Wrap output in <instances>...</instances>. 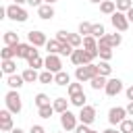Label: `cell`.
I'll list each match as a JSON object with an SVG mask.
<instances>
[{"mask_svg":"<svg viewBox=\"0 0 133 133\" xmlns=\"http://www.w3.org/2000/svg\"><path fill=\"white\" fill-rule=\"evenodd\" d=\"M96 75H100V71H98V64H94V62L75 69V79H77L79 83H83V81H91Z\"/></svg>","mask_w":133,"mask_h":133,"instance_id":"cell-1","label":"cell"},{"mask_svg":"<svg viewBox=\"0 0 133 133\" xmlns=\"http://www.w3.org/2000/svg\"><path fill=\"white\" fill-rule=\"evenodd\" d=\"M4 102H6V108H8L12 114H19V112L23 110V100H21V96H19L17 89H10V91L4 96Z\"/></svg>","mask_w":133,"mask_h":133,"instance_id":"cell-2","label":"cell"},{"mask_svg":"<svg viewBox=\"0 0 133 133\" xmlns=\"http://www.w3.org/2000/svg\"><path fill=\"white\" fill-rule=\"evenodd\" d=\"M6 19H10V21H17V23H25L27 19H29V15H27V10L23 8V6H19V4H8L6 6Z\"/></svg>","mask_w":133,"mask_h":133,"instance_id":"cell-3","label":"cell"},{"mask_svg":"<svg viewBox=\"0 0 133 133\" xmlns=\"http://www.w3.org/2000/svg\"><path fill=\"white\" fill-rule=\"evenodd\" d=\"M127 116H129L127 114V108H123V106H114V108L108 110V123L110 125H121Z\"/></svg>","mask_w":133,"mask_h":133,"instance_id":"cell-4","label":"cell"},{"mask_svg":"<svg viewBox=\"0 0 133 133\" xmlns=\"http://www.w3.org/2000/svg\"><path fill=\"white\" fill-rule=\"evenodd\" d=\"M77 121H79V116L73 114L71 110H66V112L60 114V127H62L64 131H75V129H77Z\"/></svg>","mask_w":133,"mask_h":133,"instance_id":"cell-5","label":"cell"},{"mask_svg":"<svg viewBox=\"0 0 133 133\" xmlns=\"http://www.w3.org/2000/svg\"><path fill=\"white\" fill-rule=\"evenodd\" d=\"M44 69L46 71H50V73H60L62 71V60H60V56L58 54H48L46 56V62H44Z\"/></svg>","mask_w":133,"mask_h":133,"instance_id":"cell-6","label":"cell"},{"mask_svg":"<svg viewBox=\"0 0 133 133\" xmlns=\"http://www.w3.org/2000/svg\"><path fill=\"white\" fill-rule=\"evenodd\" d=\"M110 21H112V27L116 29V31H127L129 29V19H127V15L125 12H114V15H110Z\"/></svg>","mask_w":133,"mask_h":133,"instance_id":"cell-7","label":"cell"},{"mask_svg":"<svg viewBox=\"0 0 133 133\" xmlns=\"http://www.w3.org/2000/svg\"><path fill=\"white\" fill-rule=\"evenodd\" d=\"M79 123H83V125H91L94 121H96V108L94 106H83V108H79Z\"/></svg>","mask_w":133,"mask_h":133,"instance_id":"cell-8","label":"cell"},{"mask_svg":"<svg viewBox=\"0 0 133 133\" xmlns=\"http://www.w3.org/2000/svg\"><path fill=\"white\" fill-rule=\"evenodd\" d=\"M104 91H106V96H110V98L118 96V94L123 91V81H121L118 77H114V79H108V83H106Z\"/></svg>","mask_w":133,"mask_h":133,"instance_id":"cell-9","label":"cell"},{"mask_svg":"<svg viewBox=\"0 0 133 133\" xmlns=\"http://www.w3.org/2000/svg\"><path fill=\"white\" fill-rule=\"evenodd\" d=\"M0 129H2L4 133H10V131L15 129V125H12V112H10L8 108H4V110L0 112Z\"/></svg>","mask_w":133,"mask_h":133,"instance_id":"cell-10","label":"cell"},{"mask_svg":"<svg viewBox=\"0 0 133 133\" xmlns=\"http://www.w3.org/2000/svg\"><path fill=\"white\" fill-rule=\"evenodd\" d=\"M33 54H37V50H35V46H31L29 42L17 46V58H25V60H29Z\"/></svg>","mask_w":133,"mask_h":133,"instance_id":"cell-11","label":"cell"},{"mask_svg":"<svg viewBox=\"0 0 133 133\" xmlns=\"http://www.w3.org/2000/svg\"><path fill=\"white\" fill-rule=\"evenodd\" d=\"M29 44L39 48V46H46L48 39H46V33L44 31H29Z\"/></svg>","mask_w":133,"mask_h":133,"instance_id":"cell-12","label":"cell"},{"mask_svg":"<svg viewBox=\"0 0 133 133\" xmlns=\"http://www.w3.org/2000/svg\"><path fill=\"white\" fill-rule=\"evenodd\" d=\"M71 62H73L75 66H83V64H87L85 50H83V48H75V52L71 54Z\"/></svg>","mask_w":133,"mask_h":133,"instance_id":"cell-13","label":"cell"},{"mask_svg":"<svg viewBox=\"0 0 133 133\" xmlns=\"http://www.w3.org/2000/svg\"><path fill=\"white\" fill-rule=\"evenodd\" d=\"M37 17L44 19V21H50V19L54 17V6H52V4H42V6L37 8Z\"/></svg>","mask_w":133,"mask_h":133,"instance_id":"cell-14","label":"cell"},{"mask_svg":"<svg viewBox=\"0 0 133 133\" xmlns=\"http://www.w3.org/2000/svg\"><path fill=\"white\" fill-rule=\"evenodd\" d=\"M23 83H25L23 75H17V73H15V75H8V77H6V85H8L10 89H19Z\"/></svg>","mask_w":133,"mask_h":133,"instance_id":"cell-15","label":"cell"},{"mask_svg":"<svg viewBox=\"0 0 133 133\" xmlns=\"http://www.w3.org/2000/svg\"><path fill=\"white\" fill-rule=\"evenodd\" d=\"M21 42H19V33L15 31H4V46H10V48H17Z\"/></svg>","mask_w":133,"mask_h":133,"instance_id":"cell-16","label":"cell"},{"mask_svg":"<svg viewBox=\"0 0 133 133\" xmlns=\"http://www.w3.org/2000/svg\"><path fill=\"white\" fill-rule=\"evenodd\" d=\"M69 102H71V100H66V98H56V100L52 102V106H54V110H56L58 114H62V112L69 110Z\"/></svg>","mask_w":133,"mask_h":133,"instance_id":"cell-17","label":"cell"},{"mask_svg":"<svg viewBox=\"0 0 133 133\" xmlns=\"http://www.w3.org/2000/svg\"><path fill=\"white\" fill-rule=\"evenodd\" d=\"M54 83H56V85H66V87H69V85H71V75H69L66 71H60V73L54 75Z\"/></svg>","mask_w":133,"mask_h":133,"instance_id":"cell-18","label":"cell"},{"mask_svg":"<svg viewBox=\"0 0 133 133\" xmlns=\"http://www.w3.org/2000/svg\"><path fill=\"white\" fill-rule=\"evenodd\" d=\"M106 83H108V79H106V77H102V75H96V77H94V79L89 81L91 89H96V91L104 89V87H106Z\"/></svg>","mask_w":133,"mask_h":133,"instance_id":"cell-19","label":"cell"},{"mask_svg":"<svg viewBox=\"0 0 133 133\" xmlns=\"http://www.w3.org/2000/svg\"><path fill=\"white\" fill-rule=\"evenodd\" d=\"M44 62H46V58H42V56H39V52H37V54H33V56L27 60L29 69H35V71H37V69H42V66H44Z\"/></svg>","mask_w":133,"mask_h":133,"instance_id":"cell-20","label":"cell"},{"mask_svg":"<svg viewBox=\"0 0 133 133\" xmlns=\"http://www.w3.org/2000/svg\"><path fill=\"white\" fill-rule=\"evenodd\" d=\"M100 10H102L104 15H114V12H116V2H112V0H104V2L100 4Z\"/></svg>","mask_w":133,"mask_h":133,"instance_id":"cell-21","label":"cell"},{"mask_svg":"<svg viewBox=\"0 0 133 133\" xmlns=\"http://www.w3.org/2000/svg\"><path fill=\"white\" fill-rule=\"evenodd\" d=\"M2 73H4L6 77L17 73V64H15V58H12V60H2Z\"/></svg>","mask_w":133,"mask_h":133,"instance_id":"cell-22","label":"cell"},{"mask_svg":"<svg viewBox=\"0 0 133 133\" xmlns=\"http://www.w3.org/2000/svg\"><path fill=\"white\" fill-rule=\"evenodd\" d=\"M21 75H23L25 83H33V81H39V75H37V71H35V69H25Z\"/></svg>","mask_w":133,"mask_h":133,"instance_id":"cell-23","label":"cell"},{"mask_svg":"<svg viewBox=\"0 0 133 133\" xmlns=\"http://www.w3.org/2000/svg\"><path fill=\"white\" fill-rule=\"evenodd\" d=\"M71 104L77 106V108H83V106H87V96H85L83 91L77 94V96H71Z\"/></svg>","mask_w":133,"mask_h":133,"instance_id":"cell-24","label":"cell"},{"mask_svg":"<svg viewBox=\"0 0 133 133\" xmlns=\"http://www.w3.org/2000/svg\"><path fill=\"white\" fill-rule=\"evenodd\" d=\"M60 48H62V44L58 39H48V44H46L48 54H60Z\"/></svg>","mask_w":133,"mask_h":133,"instance_id":"cell-25","label":"cell"},{"mask_svg":"<svg viewBox=\"0 0 133 133\" xmlns=\"http://www.w3.org/2000/svg\"><path fill=\"white\" fill-rule=\"evenodd\" d=\"M83 50H98V39L94 35H85L83 37Z\"/></svg>","mask_w":133,"mask_h":133,"instance_id":"cell-26","label":"cell"},{"mask_svg":"<svg viewBox=\"0 0 133 133\" xmlns=\"http://www.w3.org/2000/svg\"><path fill=\"white\" fill-rule=\"evenodd\" d=\"M17 56V48H10V46H4L2 52H0V58L2 60H12Z\"/></svg>","mask_w":133,"mask_h":133,"instance_id":"cell-27","label":"cell"},{"mask_svg":"<svg viewBox=\"0 0 133 133\" xmlns=\"http://www.w3.org/2000/svg\"><path fill=\"white\" fill-rule=\"evenodd\" d=\"M54 112H56V110H54V106H52V104H46V106L37 108V114H39L42 118H50V116H52Z\"/></svg>","mask_w":133,"mask_h":133,"instance_id":"cell-28","label":"cell"},{"mask_svg":"<svg viewBox=\"0 0 133 133\" xmlns=\"http://www.w3.org/2000/svg\"><path fill=\"white\" fill-rule=\"evenodd\" d=\"M91 27H94V23L81 21V23H79V35H81V37H85V35H91Z\"/></svg>","mask_w":133,"mask_h":133,"instance_id":"cell-29","label":"cell"},{"mask_svg":"<svg viewBox=\"0 0 133 133\" xmlns=\"http://www.w3.org/2000/svg\"><path fill=\"white\" fill-rule=\"evenodd\" d=\"M91 35H94L96 39L104 37V35H106V31H104V25H102V23H94V27H91Z\"/></svg>","mask_w":133,"mask_h":133,"instance_id":"cell-30","label":"cell"},{"mask_svg":"<svg viewBox=\"0 0 133 133\" xmlns=\"http://www.w3.org/2000/svg\"><path fill=\"white\" fill-rule=\"evenodd\" d=\"M118 131H121V133H133V118H125V121L118 125Z\"/></svg>","mask_w":133,"mask_h":133,"instance_id":"cell-31","label":"cell"},{"mask_svg":"<svg viewBox=\"0 0 133 133\" xmlns=\"http://www.w3.org/2000/svg\"><path fill=\"white\" fill-rule=\"evenodd\" d=\"M69 44H71L73 48H81V46H83V37H81L79 33H71V35H69Z\"/></svg>","mask_w":133,"mask_h":133,"instance_id":"cell-32","label":"cell"},{"mask_svg":"<svg viewBox=\"0 0 133 133\" xmlns=\"http://www.w3.org/2000/svg\"><path fill=\"white\" fill-rule=\"evenodd\" d=\"M98 71H100V75H102V77H110V73H112V66H110L106 60H102V62L98 64Z\"/></svg>","mask_w":133,"mask_h":133,"instance_id":"cell-33","label":"cell"},{"mask_svg":"<svg viewBox=\"0 0 133 133\" xmlns=\"http://www.w3.org/2000/svg\"><path fill=\"white\" fill-rule=\"evenodd\" d=\"M129 8H133V2L131 0H116V10L118 12H127Z\"/></svg>","mask_w":133,"mask_h":133,"instance_id":"cell-34","label":"cell"},{"mask_svg":"<svg viewBox=\"0 0 133 133\" xmlns=\"http://www.w3.org/2000/svg\"><path fill=\"white\" fill-rule=\"evenodd\" d=\"M108 42H110V48H116V46H121L123 35L121 33H108Z\"/></svg>","mask_w":133,"mask_h":133,"instance_id":"cell-35","label":"cell"},{"mask_svg":"<svg viewBox=\"0 0 133 133\" xmlns=\"http://www.w3.org/2000/svg\"><path fill=\"white\" fill-rule=\"evenodd\" d=\"M33 102H35V106H37V108H42V106L50 104V98H48L46 94H37V96L33 98Z\"/></svg>","mask_w":133,"mask_h":133,"instance_id":"cell-36","label":"cell"},{"mask_svg":"<svg viewBox=\"0 0 133 133\" xmlns=\"http://www.w3.org/2000/svg\"><path fill=\"white\" fill-rule=\"evenodd\" d=\"M98 56L108 62V60L112 58V48H98Z\"/></svg>","mask_w":133,"mask_h":133,"instance_id":"cell-37","label":"cell"},{"mask_svg":"<svg viewBox=\"0 0 133 133\" xmlns=\"http://www.w3.org/2000/svg\"><path fill=\"white\" fill-rule=\"evenodd\" d=\"M39 83H54V73L42 71V73H39Z\"/></svg>","mask_w":133,"mask_h":133,"instance_id":"cell-38","label":"cell"},{"mask_svg":"<svg viewBox=\"0 0 133 133\" xmlns=\"http://www.w3.org/2000/svg\"><path fill=\"white\" fill-rule=\"evenodd\" d=\"M66 89H69V96H77V94H81V91H83V85L77 81V83H71Z\"/></svg>","mask_w":133,"mask_h":133,"instance_id":"cell-39","label":"cell"},{"mask_svg":"<svg viewBox=\"0 0 133 133\" xmlns=\"http://www.w3.org/2000/svg\"><path fill=\"white\" fill-rule=\"evenodd\" d=\"M69 35H71V33L62 29V31H58V33H56V39H58L60 44H69Z\"/></svg>","mask_w":133,"mask_h":133,"instance_id":"cell-40","label":"cell"},{"mask_svg":"<svg viewBox=\"0 0 133 133\" xmlns=\"http://www.w3.org/2000/svg\"><path fill=\"white\" fill-rule=\"evenodd\" d=\"M96 56H98V50H85V58H87V64H91Z\"/></svg>","mask_w":133,"mask_h":133,"instance_id":"cell-41","label":"cell"},{"mask_svg":"<svg viewBox=\"0 0 133 133\" xmlns=\"http://www.w3.org/2000/svg\"><path fill=\"white\" fill-rule=\"evenodd\" d=\"M75 133H91V129H89V125H77V129H75Z\"/></svg>","mask_w":133,"mask_h":133,"instance_id":"cell-42","label":"cell"},{"mask_svg":"<svg viewBox=\"0 0 133 133\" xmlns=\"http://www.w3.org/2000/svg\"><path fill=\"white\" fill-rule=\"evenodd\" d=\"M29 133H46V129H44L42 125H31V129H29Z\"/></svg>","mask_w":133,"mask_h":133,"instance_id":"cell-43","label":"cell"},{"mask_svg":"<svg viewBox=\"0 0 133 133\" xmlns=\"http://www.w3.org/2000/svg\"><path fill=\"white\" fill-rule=\"evenodd\" d=\"M27 4H29V6H35V8H39V6L44 4V0H27Z\"/></svg>","mask_w":133,"mask_h":133,"instance_id":"cell-44","label":"cell"},{"mask_svg":"<svg viewBox=\"0 0 133 133\" xmlns=\"http://www.w3.org/2000/svg\"><path fill=\"white\" fill-rule=\"evenodd\" d=\"M125 94H127V100H129V102H133V85H131V87H127V91H125Z\"/></svg>","mask_w":133,"mask_h":133,"instance_id":"cell-45","label":"cell"},{"mask_svg":"<svg viewBox=\"0 0 133 133\" xmlns=\"http://www.w3.org/2000/svg\"><path fill=\"white\" fill-rule=\"evenodd\" d=\"M125 108H127V114H129V116H133V102H129Z\"/></svg>","mask_w":133,"mask_h":133,"instance_id":"cell-46","label":"cell"},{"mask_svg":"<svg viewBox=\"0 0 133 133\" xmlns=\"http://www.w3.org/2000/svg\"><path fill=\"white\" fill-rule=\"evenodd\" d=\"M125 15H127V19H129V23H133V8H129V10L125 12Z\"/></svg>","mask_w":133,"mask_h":133,"instance_id":"cell-47","label":"cell"},{"mask_svg":"<svg viewBox=\"0 0 133 133\" xmlns=\"http://www.w3.org/2000/svg\"><path fill=\"white\" fill-rule=\"evenodd\" d=\"M10 133H25V131H23V129H19V127H15V129H12Z\"/></svg>","mask_w":133,"mask_h":133,"instance_id":"cell-48","label":"cell"},{"mask_svg":"<svg viewBox=\"0 0 133 133\" xmlns=\"http://www.w3.org/2000/svg\"><path fill=\"white\" fill-rule=\"evenodd\" d=\"M102 133H121V131H116V129H106V131H102Z\"/></svg>","mask_w":133,"mask_h":133,"instance_id":"cell-49","label":"cell"},{"mask_svg":"<svg viewBox=\"0 0 133 133\" xmlns=\"http://www.w3.org/2000/svg\"><path fill=\"white\" fill-rule=\"evenodd\" d=\"M25 2H27V0H15V4H19V6H21V4H25Z\"/></svg>","mask_w":133,"mask_h":133,"instance_id":"cell-50","label":"cell"},{"mask_svg":"<svg viewBox=\"0 0 133 133\" xmlns=\"http://www.w3.org/2000/svg\"><path fill=\"white\" fill-rule=\"evenodd\" d=\"M89 2H91V4H102L104 0H89Z\"/></svg>","mask_w":133,"mask_h":133,"instance_id":"cell-51","label":"cell"},{"mask_svg":"<svg viewBox=\"0 0 133 133\" xmlns=\"http://www.w3.org/2000/svg\"><path fill=\"white\" fill-rule=\"evenodd\" d=\"M54 2H58V0H44V4H54Z\"/></svg>","mask_w":133,"mask_h":133,"instance_id":"cell-52","label":"cell"},{"mask_svg":"<svg viewBox=\"0 0 133 133\" xmlns=\"http://www.w3.org/2000/svg\"><path fill=\"white\" fill-rule=\"evenodd\" d=\"M91 133H98V131H94V129H91Z\"/></svg>","mask_w":133,"mask_h":133,"instance_id":"cell-53","label":"cell"}]
</instances>
